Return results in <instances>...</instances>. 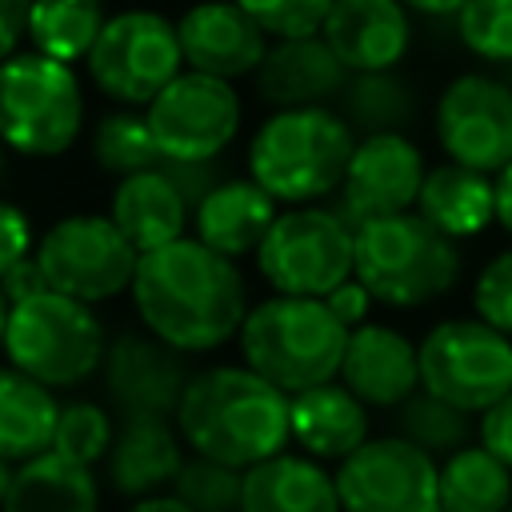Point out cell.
Returning a JSON list of instances; mask_svg holds the SVG:
<instances>
[{"mask_svg":"<svg viewBox=\"0 0 512 512\" xmlns=\"http://www.w3.org/2000/svg\"><path fill=\"white\" fill-rule=\"evenodd\" d=\"M336 380L368 408L396 412L408 396L420 392V344L404 336L396 324L368 320L348 332V348Z\"/></svg>","mask_w":512,"mask_h":512,"instance_id":"18","label":"cell"},{"mask_svg":"<svg viewBox=\"0 0 512 512\" xmlns=\"http://www.w3.org/2000/svg\"><path fill=\"white\" fill-rule=\"evenodd\" d=\"M320 36L348 72H392L412 44V16L400 0H336Z\"/></svg>","mask_w":512,"mask_h":512,"instance_id":"20","label":"cell"},{"mask_svg":"<svg viewBox=\"0 0 512 512\" xmlns=\"http://www.w3.org/2000/svg\"><path fill=\"white\" fill-rule=\"evenodd\" d=\"M8 312H12V304L4 300V292H0V356H4V332H8Z\"/></svg>","mask_w":512,"mask_h":512,"instance_id":"49","label":"cell"},{"mask_svg":"<svg viewBox=\"0 0 512 512\" xmlns=\"http://www.w3.org/2000/svg\"><path fill=\"white\" fill-rule=\"evenodd\" d=\"M472 316L512 336V248H500L484 260L472 280Z\"/></svg>","mask_w":512,"mask_h":512,"instance_id":"38","label":"cell"},{"mask_svg":"<svg viewBox=\"0 0 512 512\" xmlns=\"http://www.w3.org/2000/svg\"><path fill=\"white\" fill-rule=\"evenodd\" d=\"M392 432L412 440L416 448H424L436 460H448L452 452L476 444L472 412H464V408H456V404H448V400H440V396H432L424 388L416 396H408L392 412Z\"/></svg>","mask_w":512,"mask_h":512,"instance_id":"32","label":"cell"},{"mask_svg":"<svg viewBox=\"0 0 512 512\" xmlns=\"http://www.w3.org/2000/svg\"><path fill=\"white\" fill-rule=\"evenodd\" d=\"M460 272V244L436 232L416 208L364 220L356 228L352 276L372 292L376 304L392 312H416L432 300H444L460 284Z\"/></svg>","mask_w":512,"mask_h":512,"instance_id":"5","label":"cell"},{"mask_svg":"<svg viewBox=\"0 0 512 512\" xmlns=\"http://www.w3.org/2000/svg\"><path fill=\"white\" fill-rule=\"evenodd\" d=\"M60 396L32 380L28 372L0 364V456L12 464L36 460L52 452L56 420H60Z\"/></svg>","mask_w":512,"mask_h":512,"instance_id":"27","label":"cell"},{"mask_svg":"<svg viewBox=\"0 0 512 512\" xmlns=\"http://www.w3.org/2000/svg\"><path fill=\"white\" fill-rule=\"evenodd\" d=\"M476 440L512 468V392L476 416Z\"/></svg>","mask_w":512,"mask_h":512,"instance_id":"41","label":"cell"},{"mask_svg":"<svg viewBox=\"0 0 512 512\" xmlns=\"http://www.w3.org/2000/svg\"><path fill=\"white\" fill-rule=\"evenodd\" d=\"M508 512H512V508H508Z\"/></svg>","mask_w":512,"mask_h":512,"instance_id":"51","label":"cell"},{"mask_svg":"<svg viewBox=\"0 0 512 512\" xmlns=\"http://www.w3.org/2000/svg\"><path fill=\"white\" fill-rule=\"evenodd\" d=\"M352 72L336 60L324 36H296L276 40L256 68V96L280 108H320L340 100Z\"/></svg>","mask_w":512,"mask_h":512,"instance_id":"21","label":"cell"},{"mask_svg":"<svg viewBox=\"0 0 512 512\" xmlns=\"http://www.w3.org/2000/svg\"><path fill=\"white\" fill-rule=\"evenodd\" d=\"M36 260L52 292L96 308L132 292L140 252L108 212H68L40 232Z\"/></svg>","mask_w":512,"mask_h":512,"instance_id":"9","label":"cell"},{"mask_svg":"<svg viewBox=\"0 0 512 512\" xmlns=\"http://www.w3.org/2000/svg\"><path fill=\"white\" fill-rule=\"evenodd\" d=\"M124 512H192L188 504H180L172 492H164V496H148V500H132Z\"/></svg>","mask_w":512,"mask_h":512,"instance_id":"47","label":"cell"},{"mask_svg":"<svg viewBox=\"0 0 512 512\" xmlns=\"http://www.w3.org/2000/svg\"><path fill=\"white\" fill-rule=\"evenodd\" d=\"M240 364L260 372L280 392L296 396L340 376L348 328L324 300L312 296H264L248 308L236 336Z\"/></svg>","mask_w":512,"mask_h":512,"instance_id":"4","label":"cell"},{"mask_svg":"<svg viewBox=\"0 0 512 512\" xmlns=\"http://www.w3.org/2000/svg\"><path fill=\"white\" fill-rule=\"evenodd\" d=\"M432 132L452 164L500 176L512 164V88L488 72L452 76L436 96Z\"/></svg>","mask_w":512,"mask_h":512,"instance_id":"13","label":"cell"},{"mask_svg":"<svg viewBox=\"0 0 512 512\" xmlns=\"http://www.w3.org/2000/svg\"><path fill=\"white\" fill-rule=\"evenodd\" d=\"M512 468L480 440L440 460V512H508Z\"/></svg>","mask_w":512,"mask_h":512,"instance_id":"29","label":"cell"},{"mask_svg":"<svg viewBox=\"0 0 512 512\" xmlns=\"http://www.w3.org/2000/svg\"><path fill=\"white\" fill-rule=\"evenodd\" d=\"M84 132V88L72 64L16 52L0 64V140L28 160L64 156Z\"/></svg>","mask_w":512,"mask_h":512,"instance_id":"7","label":"cell"},{"mask_svg":"<svg viewBox=\"0 0 512 512\" xmlns=\"http://www.w3.org/2000/svg\"><path fill=\"white\" fill-rule=\"evenodd\" d=\"M0 292H4V300H8V304H24V300H32V296L48 292V280H44V272H40L36 252H32V256H24L20 264H12V268L0 276Z\"/></svg>","mask_w":512,"mask_h":512,"instance_id":"43","label":"cell"},{"mask_svg":"<svg viewBox=\"0 0 512 512\" xmlns=\"http://www.w3.org/2000/svg\"><path fill=\"white\" fill-rule=\"evenodd\" d=\"M172 496L192 512H240L244 508V472L208 456H188L172 480Z\"/></svg>","mask_w":512,"mask_h":512,"instance_id":"35","label":"cell"},{"mask_svg":"<svg viewBox=\"0 0 512 512\" xmlns=\"http://www.w3.org/2000/svg\"><path fill=\"white\" fill-rule=\"evenodd\" d=\"M428 164L420 144L408 132H376V136H360L348 176L336 192V212L360 228L364 220H380V216H400L412 212L424 188Z\"/></svg>","mask_w":512,"mask_h":512,"instance_id":"16","label":"cell"},{"mask_svg":"<svg viewBox=\"0 0 512 512\" xmlns=\"http://www.w3.org/2000/svg\"><path fill=\"white\" fill-rule=\"evenodd\" d=\"M160 168L172 176V184L180 188V196L188 200V208H192V212H196V208H200V200H204V196L224 180L216 160H164Z\"/></svg>","mask_w":512,"mask_h":512,"instance_id":"40","label":"cell"},{"mask_svg":"<svg viewBox=\"0 0 512 512\" xmlns=\"http://www.w3.org/2000/svg\"><path fill=\"white\" fill-rule=\"evenodd\" d=\"M12 480H16V464L0 456V504H4V500H8V492H12Z\"/></svg>","mask_w":512,"mask_h":512,"instance_id":"48","label":"cell"},{"mask_svg":"<svg viewBox=\"0 0 512 512\" xmlns=\"http://www.w3.org/2000/svg\"><path fill=\"white\" fill-rule=\"evenodd\" d=\"M188 380H192L188 356L176 352L172 344L156 340L152 332L128 328L108 340L100 384H104L108 408L120 420H136V416H172L176 420Z\"/></svg>","mask_w":512,"mask_h":512,"instance_id":"15","label":"cell"},{"mask_svg":"<svg viewBox=\"0 0 512 512\" xmlns=\"http://www.w3.org/2000/svg\"><path fill=\"white\" fill-rule=\"evenodd\" d=\"M416 212L448 240H476L496 224V176L464 164H432Z\"/></svg>","mask_w":512,"mask_h":512,"instance_id":"26","label":"cell"},{"mask_svg":"<svg viewBox=\"0 0 512 512\" xmlns=\"http://www.w3.org/2000/svg\"><path fill=\"white\" fill-rule=\"evenodd\" d=\"M132 308L144 332L184 356H204L240 336L248 316V280L196 236L144 252L132 280Z\"/></svg>","mask_w":512,"mask_h":512,"instance_id":"1","label":"cell"},{"mask_svg":"<svg viewBox=\"0 0 512 512\" xmlns=\"http://www.w3.org/2000/svg\"><path fill=\"white\" fill-rule=\"evenodd\" d=\"M104 24H108L104 0H32L28 40L36 52L76 64V60H88Z\"/></svg>","mask_w":512,"mask_h":512,"instance_id":"31","label":"cell"},{"mask_svg":"<svg viewBox=\"0 0 512 512\" xmlns=\"http://www.w3.org/2000/svg\"><path fill=\"white\" fill-rule=\"evenodd\" d=\"M324 304H328L332 316L352 332V328H360V324L372 320V304H376V300H372V292H368L356 276H348L340 288H332V292L324 296Z\"/></svg>","mask_w":512,"mask_h":512,"instance_id":"42","label":"cell"},{"mask_svg":"<svg viewBox=\"0 0 512 512\" xmlns=\"http://www.w3.org/2000/svg\"><path fill=\"white\" fill-rule=\"evenodd\" d=\"M108 216L140 256L156 252L172 240L192 236L188 232L192 228V208H188V200L180 196V188L172 184V176L164 168H148V172L116 180L112 200H108Z\"/></svg>","mask_w":512,"mask_h":512,"instance_id":"24","label":"cell"},{"mask_svg":"<svg viewBox=\"0 0 512 512\" xmlns=\"http://www.w3.org/2000/svg\"><path fill=\"white\" fill-rule=\"evenodd\" d=\"M272 40L320 36L336 0H236Z\"/></svg>","mask_w":512,"mask_h":512,"instance_id":"37","label":"cell"},{"mask_svg":"<svg viewBox=\"0 0 512 512\" xmlns=\"http://www.w3.org/2000/svg\"><path fill=\"white\" fill-rule=\"evenodd\" d=\"M32 0H0V64L20 52V40L28 36Z\"/></svg>","mask_w":512,"mask_h":512,"instance_id":"44","label":"cell"},{"mask_svg":"<svg viewBox=\"0 0 512 512\" xmlns=\"http://www.w3.org/2000/svg\"><path fill=\"white\" fill-rule=\"evenodd\" d=\"M356 268V228L328 204L280 208L264 244L256 248V272L276 296L324 300Z\"/></svg>","mask_w":512,"mask_h":512,"instance_id":"8","label":"cell"},{"mask_svg":"<svg viewBox=\"0 0 512 512\" xmlns=\"http://www.w3.org/2000/svg\"><path fill=\"white\" fill-rule=\"evenodd\" d=\"M184 460L188 444L172 416H136L116 424V440L104 456V480L124 500H148L172 492Z\"/></svg>","mask_w":512,"mask_h":512,"instance_id":"19","label":"cell"},{"mask_svg":"<svg viewBox=\"0 0 512 512\" xmlns=\"http://www.w3.org/2000/svg\"><path fill=\"white\" fill-rule=\"evenodd\" d=\"M184 68L240 80L256 76V68L268 56V32L236 4V0H200L176 20Z\"/></svg>","mask_w":512,"mask_h":512,"instance_id":"17","label":"cell"},{"mask_svg":"<svg viewBox=\"0 0 512 512\" xmlns=\"http://www.w3.org/2000/svg\"><path fill=\"white\" fill-rule=\"evenodd\" d=\"M344 512H440V460L388 432L336 464Z\"/></svg>","mask_w":512,"mask_h":512,"instance_id":"12","label":"cell"},{"mask_svg":"<svg viewBox=\"0 0 512 512\" xmlns=\"http://www.w3.org/2000/svg\"><path fill=\"white\" fill-rule=\"evenodd\" d=\"M36 232H32V220H28V212L20 208V204H12V200H4L0 196V276L12 268V264H20L24 256H32L36 252Z\"/></svg>","mask_w":512,"mask_h":512,"instance_id":"39","label":"cell"},{"mask_svg":"<svg viewBox=\"0 0 512 512\" xmlns=\"http://www.w3.org/2000/svg\"><path fill=\"white\" fill-rule=\"evenodd\" d=\"M420 388L480 416L512 392V336L480 316L436 320L420 336Z\"/></svg>","mask_w":512,"mask_h":512,"instance_id":"10","label":"cell"},{"mask_svg":"<svg viewBox=\"0 0 512 512\" xmlns=\"http://www.w3.org/2000/svg\"><path fill=\"white\" fill-rule=\"evenodd\" d=\"M108 356V332L92 304L60 292H40L12 304L4 332V360L52 392H72L88 384Z\"/></svg>","mask_w":512,"mask_h":512,"instance_id":"6","label":"cell"},{"mask_svg":"<svg viewBox=\"0 0 512 512\" xmlns=\"http://www.w3.org/2000/svg\"><path fill=\"white\" fill-rule=\"evenodd\" d=\"M92 84L120 108H148L180 72L184 52L176 24L152 8H124L108 16L100 40L88 52Z\"/></svg>","mask_w":512,"mask_h":512,"instance_id":"11","label":"cell"},{"mask_svg":"<svg viewBox=\"0 0 512 512\" xmlns=\"http://www.w3.org/2000/svg\"><path fill=\"white\" fill-rule=\"evenodd\" d=\"M4 172H8V148H4V140H0V180H4Z\"/></svg>","mask_w":512,"mask_h":512,"instance_id":"50","label":"cell"},{"mask_svg":"<svg viewBox=\"0 0 512 512\" xmlns=\"http://www.w3.org/2000/svg\"><path fill=\"white\" fill-rule=\"evenodd\" d=\"M372 408L352 396L340 380L316 384L308 392L292 396V444L296 452L340 464L348 460L364 440H372Z\"/></svg>","mask_w":512,"mask_h":512,"instance_id":"23","label":"cell"},{"mask_svg":"<svg viewBox=\"0 0 512 512\" xmlns=\"http://www.w3.org/2000/svg\"><path fill=\"white\" fill-rule=\"evenodd\" d=\"M188 452L248 472L292 444V396L248 364L196 368L176 408Z\"/></svg>","mask_w":512,"mask_h":512,"instance_id":"2","label":"cell"},{"mask_svg":"<svg viewBox=\"0 0 512 512\" xmlns=\"http://www.w3.org/2000/svg\"><path fill=\"white\" fill-rule=\"evenodd\" d=\"M356 140V128L332 104L280 108L248 140V176L284 208L324 204L340 192Z\"/></svg>","mask_w":512,"mask_h":512,"instance_id":"3","label":"cell"},{"mask_svg":"<svg viewBox=\"0 0 512 512\" xmlns=\"http://www.w3.org/2000/svg\"><path fill=\"white\" fill-rule=\"evenodd\" d=\"M0 512H100L96 468L72 464L60 452L16 464V480Z\"/></svg>","mask_w":512,"mask_h":512,"instance_id":"28","label":"cell"},{"mask_svg":"<svg viewBox=\"0 0 512 512\" xmlns=\"http://www.w3.org/2000/svg\"><path fill=\"white\" fill-rule=\"evenodd\" d=\"M92 160H96L100 172H108L116 180L164 164V156L156 148V136L148 128V116L136 112V108H116V112H104L96 120V128H92Z\"/></svg>","mask_w":512,"mask_h":512,"instance_id":"33","label":"cell"},{"mask_svg":"<svg viewBox=\"0 0 512 512\" xmlns=\"http://www.w3.org/2000/svg\"><path fill=\"white\" fill-rule=\"evenodd\" d=\"M280 204L252 176H224L192 212V236L228 260L256 256Z\"/></svg>","mask_w":512,"mask_h":512,"instance_id":"22","label":"cell"},{"mask_svg":"<svg viewBox=\"0 0 512 512\" xmlns=\"http://www.w3.org/2000/svg\"><path fill=\"white\" fill-rule=\"evenodd\" d=\"M240 512H344L336 492V472L304 452H276L244 472Z\"/></svg>","mask_w":512,"mask_h":512,"instance_id":"25","label":"cell"},{"mask_svg":"<svg viewBox=\"0 0 512 512\" xmlns=\"http://www.w3.org/2000/svg\"><path fill=\"white\" fill-rule=\"evenodd\" d=\"M460 44L484 64H512V0H468L456 12Z\"/></svg>","mask_w":512,"mask_h":512,"instance_id":"36","label":"cell"},{"mask_svg":"<svg viewBox=\"0 0 512 512\" xmlns=\"http://www.w3.org/2000/svg\"><path fill=\"white\" fill-rule=\"evenodd\" d=\"M112 440H116V420H112V408H108V404L84 400V396L60 404L52 452H60V456L72 460V464L96 468V464H104Z\"/></svg>","mask_w":512,"mask_h":512,"instance_id":"34","label":"cell"},{"mask_svg":"<svg viewBox=\"0 0 512 512\" xmlns=\"http://www.w3.org/2000/svg\"><path fill=\"white\" fill-rule=\"evenodd\" d=\"M408 12H420V16H452L456 20V12L468 4V0H400Z\"/></svg>","mask_w":512,"mask_h":512,"instance_id":"46","label":"cell"},{"mask_svg":"<svg viewBox=\"0 0 512 512\" xmlns=\"http://www.w3.org/2000/svg\"><path fill=\"white\" fill-rule=\"evenodd\" d=\"M340 116L356 128V136L404 132L416 120V88L392 72H352L340 92Z\"/></svg>","mask_w":512,"mask_h":512,"instance_id":"30","label":"cell"},{"mask_svg":"<svg viewBox=\"0 0 512 512\" xmlns=\"http://www.w3.org/2000/svg\"><path fill=\"white\" fill-rule=\"evenodd\" d=\"M144 116L164 160H216L236 140L244 104L232 80L184 68Z\"/></svg>","mask_w":512,"mask_h":512,"instance_id":"14","label":"cell"},{"mask_svg":"<svg viewBox=\"0 0 512 512\" xmlns=\"http://www.w3.org/2000/svg\"><path fill=\"white\" fill-rule=\"evenodd\" d=\"M496 224L512 236V164L496 176Z\"/></svg>","mask_w":512,"mask_h":512,"instance_id":"45","label":"cell"}]
</instances>
